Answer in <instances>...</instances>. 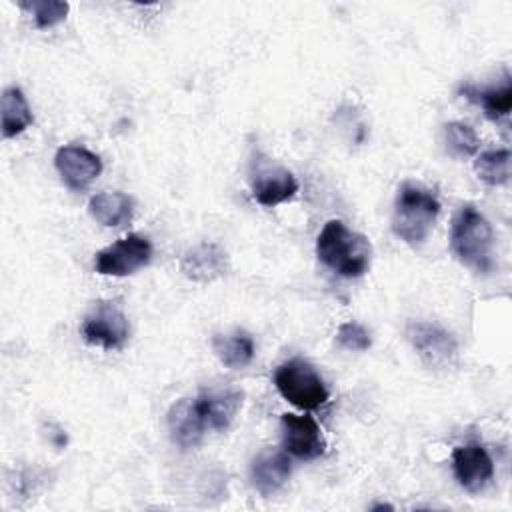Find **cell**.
<instances>
[{
    "label": "cell",
    "mask_w": 512,
    "mask_h": 512,
    "mask_svg": "<svg viewBox=\"0 0 512 512\" xmlns=\"http://www.w3.org/2000/svg\"><path fill=\"white\" fill-rule=\"evenodd\" d=\"M242 400V390L232 386L206 388L192 398L176 400L166 418L172 442L188 450L198 446L208 432L226 430L242 408Z\"/></svg>",
    "instance_id": "6da1fadb"
},
{
    "label": "cell",
    "mask_w": 512,
    "mask_h": 512,
    "mask_svg": "<svg viewBox=\"0 0 512 512\" xmlns=\"http://www.w3.org/2000/svg\"><path fill=\"white\" fill-rule=\"evenodd\" d=\"M316 256L342 278H360L368 272L372 246L360 232L350 230L342 220H328L316 238Z\"/></svg>",
    "instance_id": "7a4b0ae2"
},
{
    "label": "cell",
    "mask_w": 512,
    "mask_h": 512,
    "mask_svg": "<svg viewBox=\"0 0 512 512\" xmlns=\"http://www.w3.org/2000/svg\"><path fill=\"white\" fill-rule=\"evenodd\" d=\"M450 248L458 262L478 274H488L494 268V232L486 216L466 204L460 208L450 228Z\"/></svg>",
    "instance_id": "3957f363"
},
{
    "label": "cell",
    "mask_w": 512,
    "mask_h": 512,
    "mask_svg": "<svg viewBox=\"0 0 512 512\" xmlns=\"http://www.w3.org/2000/svg\"><path fill=\"white\" fill-rule=\"evenodd\" d=\"M440 202L436 194L418 182H402L392 210V232L408 246H420L428 238Z\"/></svg>",
    "instance_id": "277c9868"
},
{
    "label": "cell",
    "mask_w": 512,
    "mask_h": 512,
    "mask_svg": "<svg viewBox=\"0 0 512 512\" xmlns=\"http://www.w3.org/2000/svg\"><path fill=\"white\" fill-rule=\"evenodd\" d=\"M274 386L284 400L300 410H316L330 398L322 376L304 358L282 362L274 372Z\"/></svg>",
    "instance_id": "5b68a950"
},
{
    "label": "cell",
    "mask_w": 512,
    "mask_h": 512,
    "mask_svg": "<svg viewBox=\"0 0 512 512\" xmlns=\"http://www.w3.org/2000/svg\"><path fill=\"white\" fill-rule=\"evenodd\" d=\"M248 182L254 200L266 208L278 206L298 192L296 176L262 152H256L250 158Z\"/></svg>",
    "instance_id": "8992f818"
},
{
    "label": "cell",
    "mask_w": 512,
    "mask_h": 512,
    "mask_svg": "<svg viewBox=\"0 0 512 512\" xmlns=\"http://www.w3.org/2000/svg\"><path fill=\"white\" fill-rule=\"evenodd\" d=\"M404 334L428 368L448 370L456 364L458 342L444 326L430 320H410Z\"/></svg>",
    "instance_id": "52a82bcc"
},
{
    "label": "cell",
    "mask_w": 512,
    "mask_h": 512,
    "mask_svg": "<svg viewBox=\"0 0 512 512\" xmlns=\"http://www.w3.org/2000/svg\"><path fill=\"white\" fill-rule=\"evenodd\" d=\"M80 332L92 346L102 350H120L130 336V326L124 310L116 302L100 300L84 316Z\"/></svg>",
    "instance_id": "ba28073f"
},
{
    "label": "cell",
    "mask_w": 512,
    "mask_h": 512,
    "mask_svg": "<svg viewBox=\"0 0 512 512\" xmlns=\"http://www.w3.org/2000/svg\"><path fill=\"white\" fill-rule=\"evenodd\" d=\"M152 260V244L140 234H128L94 256V270L102 276H128Z\"/></svg>",
    "instance_id": "9c48e42d"
},
{
    "label": "cell",
    "mask_w": 512,
    "mask_h": 512,
    "mask_svg": "<svg viewBox=\"0 0 512 512\" xmlns=\"http://www.w3.org/2000/svg\"><path fill=\"white\" fill-rule=\"evenodd\" d=\"M452 470L456 482L470 494L482 492L494 478V462L478 442H468L452 450Z\"/></svg>",
    "instance_id": "30bf717a"
},
{
    "label": "cell",
    "mask_w": 512,
    "mask_h": 512,
    "mask_svg": "<svg viewBox=\"0 0 512 512\" xmlns=\"http://www.w3.org/2000/svg\"><path fill=\"white\" fill-rule=\"evenodd\" d=\"M284 450L300 460H314L326 452V440L318 422L306 414L286 412L280 418Z\"/></svg>",
    "instance_id": "8fae6325"
},
{
    "label": "cell",
    "mask_w": 512,
    "mask_h": 512,
    "mask_svg": "<svg viewBox=\"0 0 512 512\" xmlns=\"http://www.w3.org/2000/svg\"><path fill=\"white\" fill-rule=\"evenodd\" d=\"M54 166L66 188L74 192L86 190L102 174L100 156L76 144L58 148L54 154Z\"/></svg>",
    "instance_id": "7c38bea8"
},
{
    "label": "cell",
    "mask_w": 512,
    "mask_h": 512,
    "mask_svg": "<svg viewBox=\"0 0 512 512\" xmlns=\"http://www.w3.org/2000/svg\"><path fill=\"white\" fill-rule=\"evenodd\" d=\"M180 270L188 280L208 284L230 270V260L220 244L200 242L182 254Z\"/></svg>",
    "instance_id": "4fadbf2b"
},
{
    "label": "cell",
    "mask_w": 512,
    "mask_h": 512,
    "mask_svg": "<svg viewBox=\"0 0 512 512\" xmlns=\"http://www.w3.org/2000/svg\"><path fill=\"white\" fill-rule=\"evenodd\" d=\"M292 462L286 450H262L254 456L250 464V480L252 486L262 496L276 494L286 480L290 478Z\"/></svg>",
    "instance_id": "5bb4252c"
},
{
    "label": "cell",
    "mask_w": 512,
    "mask_h": 512,
    "mask_svg": "<svg viewBox=\"0 0 512 512\" xmlns=\"http://www.w3.org/2000/svg\"><path fill=\"white\" fill-rule=\"evenodd\" d=\"M90 216L108 228H120L132 220L134 200L124 192H100L88 202Z\"/></svg>",
    "instance_id": "9a60e30c"
},
{
    "label": "cell",
    "mask_w": 512,
    "mask_h": 512,
    "mask_svg": "<svg viewBox=\"0 0 512 512\" xmlns=\"http://www.w3.org/2000/svg\"><path fill=\"white\" fill-rule=\"evenodd\" d=\"M212 350L218 356V360L228 368H244L252 362L256 346L252 336L246 330H232L224 334L212 336Z\"/></svg>",
    "instance_id": "2e32d148"
},
{
    "label": "cell",
    "mask_w": 512,
    "mask_h": 512,
    "mask_svg": "<svg viewBox=\"0 0 512 512\" xmlns=\"http://www.w3.org/2000/svg\"><path fill=\"white\" fill-rule=\"evenodd\" d=\"M460 94L466 100L482 106L484 114L490 120L506 118L512 110V84H510L508 78H506L504 84L490 86V88H478V86L466 84V86L460 88Z\"/></svg>",
    "instance_id": "e0dca14e"
},
{
    "label": "cell",
    "mask_w": 512,
    "mask_h": 512,
    "mask_svg": "<svg viewBox=\"0 0 512 512\" xmlns=\"http://www.w3.org/2000/svg\"><path fill=\"white\" fill-rule=\"evenodd\" d=\"M2 136L14 138L22 134L34 120L30 104L18 86H10L2 92Z\"/></svg>",
    "instance_id": "ac0fdd59"
},
{
    "label": "cell",
    "mask_w": 512,
    "mask_h": 512,
    "mask_svg": "<svg viewBox=\"0 0 512 512\" xmlns=\"http://www.w3.org/2000/svg\"><path fill=\"white\" fill-rule=\"evenodd\" d=\"M478 178L488 186H502L510 180V152L506 148L480 152L474 160Z\"/></svg>",
    "instance_id": "d6986e66"
},
{
    "label": "cell",
    "mask_w": 512,
    "mask_h": 512,
    "mask_svg": "<svg viewBox=\"0 0 512 512\" xmlns=\"http://www.w3.org/2000/svg\"><path fill=\"white\" fill-rule=\"evenodd\" d=\"M444 140H446L448 150L460 158L474 156L480 148L474 128L464 122H458V120L444 124Z\"/></svg>",
    "instance_id": "ffe728a7"
},
{
    "label": "cell",
    "mask_w": 512,
    "mask_h": 512,
    "mask_svg": "<svg viewBox=\"0 0 512 512\" xmlns=\"http://www.w3.org/2000/svg\"><path fill=\"white\" fill-rule=\"evenodd\" d=\"M18 6L34 18V26L40 30L56 26L66 18L70 10L68 2H58V0H32V2H20Z\"/></svg>",
    "instance_id": "44dd1931"
},
{
    "label": "cell",
    "mask_w": 512,
    "mask_h": 512,
    "mask_svg": "<svg viewBox=\"0 0 512 512\" xmlns=\"http://www.w3.org/2000/svg\"><path fill=\"white\" fill-rule=\"evenodd\" d=\"M336 342H338L340 348L352 350V352H364V350H368L372 346L370 332L362 324H358L354 320L344 322V324L338 326Z\"/></svg>",
    "instance_id": "7402d4cb"
}]
</instances>
